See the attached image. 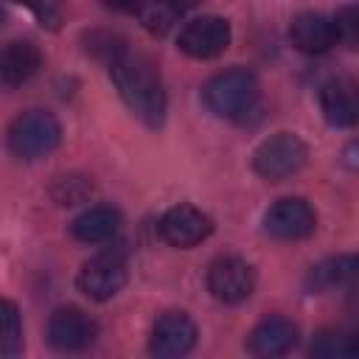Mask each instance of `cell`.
<instances>
[{
    "instance_id": "6da1fadb",
    "label": "cell",
    "mask_w": 359,
    "mask_h": 359,
    "mask_svg": "<svg viewBox=\"0 0 359 359\" xmlns=\"http://www.w3.org/2000/svg\"><path fill=\"white\" fill-rule=\"evenodd\" d=\"M112 84L118 87V95L132 109L135 118H140L146 126H160L165 121V90L160 70L151 59L140 53H123L115 62L107 65Z\"/></svg>"
},
{
    "instance_id": "7a4b0ae2",
    "label": "cell",
    "mask_w": 359,
    "mask_h": 359,
    "mask_svg": "<svg viewBox=\"0 0 359 359\" xmlns=\"http://www.w3.org/2000/svg\"><path fill=\"white\" fill-rule=\"evenodd\" d=\"M258 79L255 73H250L247 67H230V70H222L216 73L205 90H202V98H205V107L219 115V118H241L244 112H250L258 101Z\"/></svg>"
},
{
    "instance_id": "3957f363",
    "label": "cell",
    "mask_w": 359,
    "mask_h": 359,
    "mask_svg": "<svg viewBox=\"0 0 359 359\" xmlns=\"http://www.w3.org/2000/svg\"><path fill=\"white\" fill-rule=\"evenodd\" d=\"M62 140V126L53 112L28 109L8 123L6 146L20 160H39L50 154Z\"/></svg>"
},
{
    "instance_id": "277c9868",
    "label": "cell",
    "mask_w": 359,
    "mask_h": 359,
    "mask_svg": "<svg viewBox=\"0 0 359 359\" xmlns=\"http://www.w3.org/2000/svg\"><path fill=\"white\" fill-rule=\"evenodd\" d=\"M309 160V146L294 132H278L258 143L252 151V168L269 182H283L294 177Z\"/></svg>"
},
{
    "instance_id": "5b68a950",
    "label": "cell",
    "mask_w": 359,
    "mask_h": 359,
    "mask_svg": "<svg viewBox=\"0 0 359 359\" xmlns=\"http://www.w3.org/2000/svg\"><path fill=\"white\" fill-rule=\"evenodd\" d=\"M76 283H79V289L90 300H109V297H115L123 289V283H126V261H123V255L112 252V250L93 255L79 269Z\"/></svg>"
},
{
    "instance_id": "8992f818",
    "label": "cell",
    "mask_w": 359,
    "mask_h": 359,
    "mask_svg": "<svg viewBox=\"0 0 359 359\" xmlns=\"http://www.w3.org/2000/svg\"><path fill=\"white\" fill-rule=\"evenodd\" d=\"M255 289V269L236 255H224L216 258L208 269V292L227 306H236L241 300H247Z\"/></svg>"
},
{
    "instance_id": "52a82bcc",
    "label": "cell",
    "mask_w": 359,
    "mask_h": 359,
    "mask_svg": "<svg viewBox=\"0 0 359 359\" xmlns=\"http://www.w3.org/2000/svg\"><path fill=\"white\" fill-rule=\"evenodd\" d=\"M314 227H317L314 208L297 196L278 199L264 216V230L278 241H300V238L311 236Z\"/></svg>"
},
{
    "instance_id": "ba28073f",
    "label": "cell",
    "mask_w": 359,
    "mask_h": 359,
    "mask_svg": "<svg viewBox=\"0 0 359 359\" xmlns=\"http://www.w3.org/2000/svg\"><path fill=\"white\" fill-rule=\"evenodd\" d=\"M157 230H160V238L165 244L188 250V247L202 244L213 233V222L208 213H202L194 205H174L160 216Z\"/></svg>"
},
{
    "instance_id": "9c48e42d",
    "label": "cell",
    "mask_w": 359,
    "mask_h": 359,
    "mask_svg": "<svg viewBox=\"0 0 359 359\" xmlns=\"http://www.w3.org/2000/svg\"><path fill=\"white\" fill-rule=\"evenodd\" d=\"M177 45L191 59H213L230 45V22L213 14L196 17L180 31Z\"/></svg>"
},
{
    "instance_id": "30bf717a",
    "label": "cell",
    "mask_w": 359,
    "mask_h": 359,
    "mask_svg": "<svg viewBox=\"0 0 359 359\" xmlns=\"http://www.w3.org/2000/svg\"><path fill=\"white\" fill-rule=\"evenodd\" d=\"M196 345V325L185 311H165L157 317L149 339V351L163 359L185 356Z\"/></svg>"
},
{
    "instance_id": "8fae6325",
    "label": "cell",
    "mask_w": 359,
    "mask_h": 359,
    "mask_svg": "<svg viewBox=\"0 0 359 359\" xmlns=\"http://www.w3.org/2000/svg\"><path fill=\"white\" fill-rule=\"evenodd\" d=\"M98 325L81 309H56L48 320V342L56 351H84L95 342Z\"/></svg>"
},
{
    "instance_id": "7c38bea8",
    "label": "cell",
    "mask_w": 359,
    "mask_h": 359,
    "mask_svg": "<svg viewBox=\"0 0 359 359\" xmlns=\"http://www.w3.org/2000/svg\"><path fill=\"white\" fill-rule=\"evenodd\" d=\"M297 339H300L297 325L280 314H272V317H264L250 331L247 351L255 356H283L297 345Z\"/></svg>"
},
{
    "instance_id": "4fadbf2b",
    "label": "cell",
    "mask_w": 359,
    "mask_h": 359,
    "mask_svg": "<svg viewBox=\"0 0 359 359\" xmlns=\"http://www.w3.org/2000/svg\"><path fill=\"white\" fill-rule=\"evenodd\" d=\"M42 67V53L28 39H14L0 48V81L6 87H20L31 81Z\"/></svg>"
},
{
    "instance_id": "5bb4252c",
    "label": "cell",
    "mask_w": 359,
    "mask_h": 359,
    "mask_svg": "<svg viewBox=\"0 0 359 359\" xmlns=\"http://www.w3.org/2000/svg\"><path fill=\"white\" fill-rule=\"evenodd\" d=\"M289 39L297 50L303 53H311V56H320V53H328L334 45H337V34H334V25L328 17L323 14H297L289 25Z\"/></svg>"
},
{
    "instance_id": "9a60e30c",
    "label": "cell",
    "mask_w": 359,
    "mask_h": 359,
    "mask_svg": "<svg viewBox=\"0 0 359 359\" xmlns=\"http://www.w3.org/2000/svg\"><path fill=\"white\" fill-rule=\"evenodd\" d=\"M320 109L325 115V121L331 126H353L356 115H359V101H356V90L348 79H331L320 87Z\"/></svg>"
},
{
    "instance_id": "2e32d148",
    "label": "cell",
    "mask_w": 359,
    "mask_h": 359,
    "mask_svg": "<svg viewBox=\"0 0 359 359\" xmlns=\"http://www.w3.org/2000/svg\"><path fill=\"white\" fill-rule=\"evenodd\" d=\"M121 230V213L107 205H93L79 213L70 224V233L81 244H104Z\"/></svg>"
},
{
    "instance_id": "e0dca14e",
    "label": "cell",
    "mask_w": 359,
    "mask_h": 359,
    "mask_svg": "<svg viewBox=\"0 0 359 359\" xmlns=\"http://www.w3.org/2000/svg\"><path fill=\"white\" fill-rule=\"evenodd\" d=\"M356 275V258L353 255H337V258H325L320 264H314L306 275V289L314 294L331 292L337 286L351 283Z\"/></svg>"
},
{
    "instance_id": "ac0fdd59",
    "label": "cell",
    "mask_w": 359,
    "mask_h": 359,
    "mask_svg": "<svg viewBox=\"0 0 359 359\" xmlns=\"http://www.w3.org/2000/svg\"><path fill=\"white\" fill-rule=\"evenodd\" d=\"M359 345L351 334L345 331H337V328H325L314 337L309 353L311 356H320V359H348V356H356Z\"/></svg>"
},
{
    "instance_id": "d6986e66",
    "label": "cell",
    "mask_w": 359,
    "mask_h": 359,
    "mask_svg": "<svg viewBox=\"0 0 359 359\" xmlns=\"http://www.w3.org/2000/svg\"><path fill=\"white\" fill-rule=\"evenodd\" d=\"M22 351V320L17 303L0 297V353L17 356Z\"/></svg>"
},
{
    "instance_id": "ffe728a7",
    "label": "cell",
    "mask_w": 359,
    "mask_h": 359,
    "mask_svg": "<svg viewBox=\"0 0 359 359\" xmlns=\"http://www.w3.org/2000/svg\"><path fill=\"white\" fill-rule=\"evenodd\" d=\"M84 42H87V53L104 59L107 65L126 53V39L112 31H90L84 34Z\"/></svg>"
},
{
    "instance_id": "44dd1931",
    "label": "cell",
    "mask_w": 359,
    "mask_h": 359,
    "mask_svg": "<svg viewBox=\"0 0 359 359\" xmlns=\"http://www.w3.org/2000/svg\"><path fill=\"white\" fill-rule=\"evenodd\" d=\"M174 17H177V11L168 6V3H143L140 6V22H143V28L149 31V34H157V36H163L171 25H174Z\"/></svg>"
},
{
    "instance_id": "7402d4cb",
    "label": "cell",
    "mask_w": 359,
    "mask_h": 359,
    "mask_svg": "<svg viewBox=\"0 0 359 359\" xmlns=\"http://www.w3.org/2000/svg\"><path fill=\"white\" fill-rule=\"evenodd\" d=\"M334 25V34H337V42L353 48L359 42V8L356 6H342L337 11V17L331 20Z\"/></svg>"
},
{
    "instance_id": "603a6c76",
    "label": "cell",
    "mask_w": 359,
    "mask_h": 359,
    "mask_svg": "<svg viewBox=\"0 0 359 359\" xmlns=\"http://www.w3.org/2000/svg\"><path fill=\"white\" fill-rule=\"evenodd\" d=\"M14 3L28 8L42 28L56 31L62 25V6H59V0H14Z\"/></svg>"
},
{
    "instance_id": "cb8c5ba5",
    "label": "cell",
    "mask_w": 359,
    "mask_h": 359,
    "mask_svg": "<svg viewBox=\"0 0 359 359\" xmlns=\"http://www.w3.org/2000/svg\"><path fill=\"white\" fill-rule=\"evenodd\" d=\"M146 0H104V6L115 8V11H140Z\"/></svg>"
},
{
    "instance_id": "d4e9b609",
    "label": "cell",
    "mask_w": 359,
    "mask_h": 359,
    "mask_svg": "<svg viewBox=\"0 0 359 359\" xmlns=\"http://www.w3.org/2000/svg\"><path fill=\"white\" fill-rule=\"evenodd\" d=\"M174 11H188V8H194V6H199L202 0H165Z\"/></svg>"
},
{
    "instance_id": "484cf974",
    "label": "cell",
    "mask_w": 359,
    "mask_h": 359,
    "mask_svg": "<svg viewBox=\"0 0 359 359\" xmlns=\"http://www.w3.org/2000/svg\"><path fill=\"white\" fill-rule=\"evenodd\" d=\"M0 25H3V8H0Z\"/></svg>"
}]
</instances>
